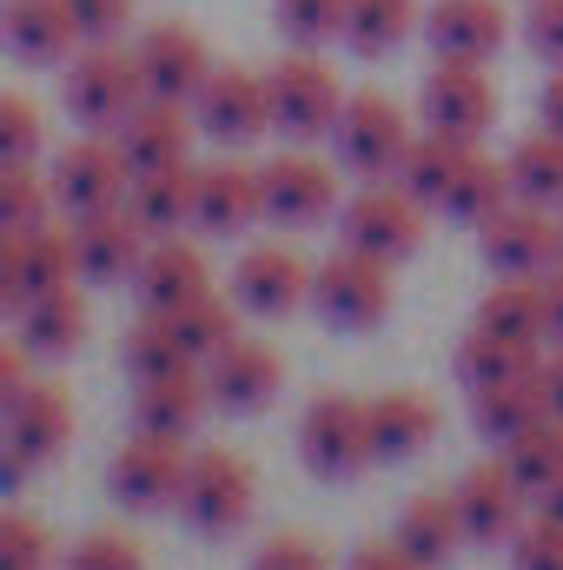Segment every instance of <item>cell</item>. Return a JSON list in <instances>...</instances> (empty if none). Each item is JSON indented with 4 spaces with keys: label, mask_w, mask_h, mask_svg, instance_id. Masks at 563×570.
<instances>
[{
    "label": "cell",
    "mask_w": 563,
    "mask_h": 570,
    "mask_svg": "<svg viewBox=\"0 0 563 570\" xmlns=\"http://www.w3.org/2000/svg\"><path fill=\"white\" fill-rule=\"evenodd\" d=\"M266 100H273V134L305 146V140H332L352 94H345V80L325 53L292 47L279 67H266Z\"/></svg>",
    "instance_id": "cell-1"
},
{
    "label": "cell",
    "mask_w": 563,
    "mask_h": 570,
    "mask_svg": "<svg viewBox=\"0 0 563 570\" xmlns=\"http://www.w3.org/2000/svg\"><path fill=\"white\" fill-rule=\"evenodd\" d=\"M140 107H146L140 53H127L120 40L80 47V53L67 60V114H73L87 134H120Z\"/></svg>",
    "instance_id": "cell-2"
},
{
    "label": "cell",
    "mask_w": 563,
    "mask_h": 570,
    "mask_svg": "<svg viewBox=\"0 0 563 570\" xmlns=\"http://www.w3.org/2000/svg\"><path fill=\"white\" fill-rule=\"evenodd\" d=\"M253 504H259V478L239 451L213 444V451H192L186 464V491H179V518L199 531V538H239L253 524Z\"/></svg>",
    "instance_id": "cell-3"
},
{
    "label": "cell",
    "mask_w": 563,
    "mask_h": 570,
    "mask_svg": "<svg viewBox=\"0 0 563 570\" xmlns=\"http://www.w3.org/2000/svg\"><path fill=\"white\" fill-rule=\"evenodd\" d=\"M412 140H418V134H412V120H405V107H398L392 94H352L345 114H338V127H332L338 166H345L352 179H365V186L398 179Z\"/></svg>",
    "instance_id": "cell-4"
},
{
    "label": "cell",
    "mask_w": 563,
    "mask_h": 570,
    "mask_svg": "<svg viewBox=\"0 0 563 570\" xmlns=\"http://www.w3.org/2000/svg\"><path fill=\"white\" fill-rule=\"evenodd\" d=\"M338 246L398 266V259H412L424 246V206L398 179H378V186H365V193H352L338 206Z\"/></svg>",
    "instance_id": "cell-5"
},
{
    "label": "cell",
    "mask_w": 563,
    "mask_h": 570,
    "mask_svg": "<svg viewBox=\"0 0 563 570\" xmlns=\"http://www.w3.org/2000/svg\"><path fill=\"white\" fill-rule=\"evenodd\" d=\"M312 312L332 332H372L392 318V266L365 259L352 246H338L318 273H312Z\"/></svg>",
    "instance_id": "cell-6"
},
{
    "label": "cell",
    "mask_w": 563,
    "mask_h": 570,
    "mask_svg": "<svg viewBox=\"0 0 563 570\" xmlns=\"http://www.w3.org/2000/svg\"><path fill=\"white\" fill-rule=\"evenodd\" d=\"M298 458L312 478L325 484H352L372 464V431H365V405L345 392H318L298 419Z\"/></svg>",
    "instance_id": "cell-7"
},
{
    "label": "cell",
    "mask_w": 563,
    "mask_h": 570,
    "mask_svg": "<svg viewBox=\"0 0 563 570\" xmlns=\"http://www.w3.org/2000/svg\"><path fill=\"white\" fill-rule=\"evenodd\" d=\"M47 179H53V206H60L67 219L113 213V206H127V193H134V166H127L120 140H107V134H87V140L60 146V159H53Z\"/></svg>",
    "instance_id": "cell-8"
},
{
    "label": "cell",
    "mask_w": 563,
    "mask_h": 570,
    "mask_svg": "<svg viewBox=\"0 0 563 570\" xmlns=\"http://www.w3.org/2000/svg\"><path fill=\"white\" fill-rule=\"evenodd\" d=\"M0 425H7V484H27L73 444V399L60 385H27L20 399L0 405Z\"/></svg>",
    "instance_id": "cell-9"
},
{
    "label": "cell",
    "mask_w": 563,
    "mask_h": 570,
    "mask_svg": "<svg viewBox=\"0 0 563 570\" xmlns=\"http://www.w3.org/2000/svg\"><path fill=\"white\" fill-rule=\"evenodd\" d=\"M418 114H424V134L477 146L497 127V87H491V73L471 67V60H437V67L424 73Z\"/></svg>",
    "instance_id": "cell-10"
},
{
    "label": "cell",
    "mask_w": 563,
    "mask_h": 570,
    "mask_svg": "<svg viewBox=\"0 0 563 570\" xmlns=\"http://www.w3.org/2000/svg\"><path fill=\"white\" fill-rule=\"evenodd\" d=\"M484 266L497 279H544L563 266V219H551V206H531V199H511L484 233Z\"/></svg>",
    "instance_id": "cell-11"
},
{
    "label": "cell",
    "mask_w": 563,
    "mask_h": 570,
    "mask_svg": "<svg viewBox=\"0 0 563 570\" xmlns=\"http://www.w3.org/2000/svg\"><path fill=\"white\" fill-rule=\"evenodd\" d=\"M60 285H80V266H73V233L67 226H27V233H7L0 239V305L7 318L40 298V292H60Z\"/></svg>",
    "instance_id": "cell-12"
},
{
    "label": "cell",
    "mask_w": 563,
    "mask_h": 570,
    "mask_svg": "<svg viewBox=\"0 0 563 570\" xmlns=\"http://www.w3.org/2000/svg\"><path fill=\"white\" fill-rule=\"evenodd\" d=\"M186 464H192V451H186L179 438L134 431V444H120L113 464H107V491H113L127 511H166V504H179V491H186Z\"/></svg>",
    "instance_id": "cell-13"
},
{
    "label": "cell",
    "mask_w": 563,
    "mask_h": 570,
    "mask_svg": "<svg viewBox=\"0 0 563 570\" xmlns=\"http://www.w3.org/2000/svg\"><path fill=\"white\" fill-rule=\"evenodd\" d=\"M192 120L199 134L219 146H253L273 134V100H266V80L246 73V67H213V80L199 87L192 100Z\"/></svg>",
    "instance_id": "cell-14"
},
{
    "label": "cell",
    "mask_w": 563,
    "mask_h": 570,
    "mask_svg": "<svg viewBox=\"0 0 563 570\" xmlns=\"http://www.w3.org/2000/svg\"><path fill=\"white\" fill-rule=\"evenodd\" d=\"M259 206L273 226H318L338 213V173L312 153H279L259 166Z\"/></svg>",
    "instance_id": "cell-15"
},
{
    "label": "cell",
    "mask_w": 563,
    "mask_h": 570,
    "mask_svg": "<svg viewBox=\"0 0 563 570\" xmlns=\"http://www.w3.org/2000/svg\"><path fill=\"white\" fill-rule=\"evenodd\" d=\"M134 53H140V73H146V100L192 107V100H199V87L213 80V53H206V40H199L192 27H179V20L146 27Z\"/></svg>",
    "instance_id": "cell-16"
},
{
    "label": "cell",
    "mask_w": 563,
    "mask_h": 570,
    "mask_svg": "<svg viewBox=\"0 0 563 570\" xmlns=\"http://www.w3.org/2000/svg\"><path fill=\"white\" fill-rule=\"evenodd\" d=\"M424 40H431L437 60L491 67L511 40V13H504V0H431L424 7Z\"/></svg>",
    "instance_id": "cell-17"
},
{
    "label": "cell",
    "mask_w": 563,
    "mask_h": 570,
    "mask_svg": "<svg viewBox=\"0 0 563 570\" xmlns=\"http://www.w3.org/2000/svg\"><path fill=\"white\" fill-rule=\"evenodd\" d=\"M67 233H73V266H80V285H120L140 273L146 259V226L127 213V206H113V213H87V219H67Z\"/></svg>",
    "instance_id": "cell-18"
},
{
    "label": "cell",
    "mask_w": 563,
    "mask_h": 570,
    "mask_svg": "<svg viewBox=\"0 0 563 570\" xmlns=\"http://www.w3.org/2000/svg\"><path fill=\"white\" fill-rule=\"evenodd\" d=\"M451 498H457V511H464V538H471V544H511V538L524 531L531 491L511 478L504 458H497V464H471V471L451 484Z\"/></svg>",
    "instance_id": "cell-19"
},
{
    "label": "cell",
    "mask_w": 563,
    "mask_h": 570,
    "mask_svg": "<svg viewBox=\"0 0 563 570\" xmlns=\"http://www.w3.org/2000/svg\"><path fill=\"white\" fill-rule=\"evenodd\" d=\"M279 385H285V358L273 345H259V338H233L226 352L206 358V392H213L219 412L253 419V412H266L279 399Z\"/></svg>",
    "instance_id": "cell-20"
},
{
    "label": "cell",
    "mask_w": 563,
    "mask_h": 570,
    "mask_svg": "<svg viewBox=\"0 0 563 570\" xmlns=\"http://www.w3.org/2000/svg\"><path fill=\"white\" fill-rule=\"evenodd\" d=\"M233 298L253 318H285V312L312 305V266L292 246H246L233 266Z\"/></svg>",
    "instance_id": "cell-21"
},
{
    "label": "cell",
    "mask_w": 563,
    "mask_h": 570,
    "mask_svg": "<svg viewBox=\"0 0 563 570\" xmlns=\"http://www.w3.org/2000/svg\"><path fill=\"white\" fill-rule=\"evenodd\" d=\"M0 40H7V53L27 60V67H67V60L87 47L67 0H7V7H0Z\"/></svg>",
    "instance_id": "cell-22"
},
{
    "label": "cell",
    "mask_w": 563,
    "mask_h": 570,
    "mask_svg": "<svg viewBox=\"0 0 563 570\" xmlns=\"http://www.w3.org/2000/svg\"><path fill=\"white\" fill-rule=\"evenodd\" d=\"M253 219H266V206H259V166H239V159L199 166V219H192V233L239 239Z\"/></svg>",
    "instance_id": "cell-23"
},
{
    "label": "cell",
    "mask_w": 563,
    "mask_h": 570,
    "mask_svg": "<svg viewBox=\"0 0 563 570\" xmlns=\"http://www.w3.org/2000/svg\"><path fill=\"white\" fill-rule=\"evenodd\" d=\"M134 292H140L146 312L172 318V312H186L192 298L213 292V273H206V259H199L186 239H152L146 259H140V273H134Z\"/></svg>",
    "instance_id": "cell-24"
},
{
    "label": "cell",
    "mask_w": 563,
    "mask_h": 570,
    "mask_svg": "<svg viewBox=\"0 0 563 570\" xmlns=\"http://www.w3.org/2000/svg\"><path fill=\"white\" fill-rule=\"evenodd\" d=\"M192 134H199L192 107L146 100V107L120 127V134H113V140H120L127 166H134V179H140V173H159V166H186V159H192Z\"/></svg>",
    "instance_id": "cell-25"
},
{
    "label": "cell",
    "mask_w": 563,
    "mask_h": 570,
    "mask_svg": "<svg viewBox=\"0 0 563 570\" xmlns=\"http://www.w3.org/2000/svg\"><path fill=\"white\" fill-rule=\"evenodd\" d=\"M87 325H93V312H87L80 285H60V292H40L13 312V345H27L33 358H67V352H80Z\"/></svg>",
    "instance_id": "cell-26"
},
{
    "label": "cell",
    "mask_w": 563,
    "mask_h": 570,
    "mask_svg": "<svg viewBox=\"0 0 563 570\" xmlns=\"http://www.w3.org/2000/svg\"><path fill=\"white\" fill-rule=\"evenodd\" d=\"M127 213L146 226V239H179L192 219H199V166H159L140 173L134 193H127Z\"/></svg>",
    "instance_id": "cell-27"
},
{
    "label": "cell",
    "mask_w": 563,
    "mask_h": 570,
    "mask_svg": "<svg viewBox=\"0 0 563 570\" xmlns=\"http://www.w3.org/2000/svg\"><path fill=\"white\" fill-rule=\"evenodd\" d=\"M213 392H206V365L199 372H179V379H146L134 392V431H152V438H192L199 419H206Z\"/></svg>",
    "instance_id": "cell-28"
},
{
    "label": "cell",
    "mask_w": 563,
    "mask_h": 570,
    "mask_svg": "<svg viewBox=\"0 0 563 570\" xmlns=\"http://www.w3.org/2000/svg\"><path fill=\"white\" fill-rule=\"evenodd\" d=\"M365 431H372V458L378 464H405L437 438V405L418 392H385L365 405Z\"/></svg>",
    "instance_id": "cell-29"
},
{
    "label": "cell",
    "mask_w": 563,
    "mask_h": 570,
    "mask_svg": "<svg viewBox=\"0 0 563 570\" xmlns=\"http://www.w3.org/2000/svg\"><path fill=\"white\" fill-rule=\"evenodd\" d=\"M412 558H418L424 570H444L471 538H464V511H457V498L451 491H424V498H412L405 511H398V531H392Z\"/></svg>",
    "instance_id": "cell-30"
},
{
    "label": "cell",
    "mask_w": 563,
    "mask_h": 570,
    "mask_svg": "<svg viewBox=\"0 0 563 570\" xmlns=\"http://www.w3.org/2000/svg\"><path fill=\"white\" fill-rule=\"evenodd\" d=\"M537 365H544V352H537V345L497 338V332H484V325H471V332H464V345H457V358H451V372H457V385H464V392H491V385L531 379Z\"/></svg>",
    "instance_id": "cell-31"
},
{
    "label": "cell",
    "mask_w": 563,
    "mask_h": 570,
    "mask_svg": "<svg viewBox=\"0 0 563 570\" xmlns=\"http://www.w3.org/2000/svg\"><path fill=\"white\" fill-rule=\"evenodd\" d=\"M477 325L497 332V338H517V345H551V312H544V279H504L497 292H484L477 305Z\"/></svg>",
    "instance_id": "cell-32"
},
{
    "label": "cell",
    "mask_w": 563,
    "mask_h": 570,
    "mask_svg": "<svg viewBox=\"0 0 563 570\" xmlns=\"http://www.w3.org/2000/svg\"><path fill=\"white\" fill-rule=\"evenodd\" d=\"M471 153H477V146L444 140V134H424V140H412V153H405V166H398V186H405V193L418 199L424 213H437V206L451 199L457 173L471 166Z\"/></svg>",
    "instance_id": "cell-33"
},
{
    "label": "cell",
    "mask_w": 563,
    "mask_h": 570,
    "mask_svg": "<svg viewBox=\"0 0 563 570\" xmlns=\"http://www.w3.org/2000/svg\"><path fill=\"white\" fill-rule=\"evenodd\" d=\"M418 27H424L418 0H352V13H345V47H352L358 60H385V53H398Z\"/></svg>",
    "instance_id": "cell-34"
},
{
    "label": "cell",
    "mask_w": 563,
    "mask_h": 570,
    "mask_svg": "<svg viewBox=\"0 0 563 570\" xmlns=\"http://www.w3.org/2000/svg\"><path fill=\"white\" fill-rule=\"evenodd\" d=\"M517 199V186H511V166H497V159H484V153H471V166L457 173V186H451V199L437 206L444 219H457V226H471V233H484L504 206Z\"/></svg>",
    "instance_id": "cell-35"
},
{
    "label": "cell",
    "mask_w": 563,
    "mask_h": 570,
    "mask_svg": "<svg viewBox=\"0 0 563 570\" xmlns=\"http://www.w3.org/2000/svg\"><path fill=\"white\" fill-rule=\"evenodd\" d=\"M471 419H477V431H484L491 444H511L517 431H531L537 419H551L537 372H531V379H511V385H491V392H471Z\"/></svg>",
    "instance_id": "cell-36"
},
{
    "label": "cell",
    "mask_w": 563,
    "mask_h": 570,
    "mask_svg": "<svg viewBox=\"0 0 563 570\" xmlns=\"http://www.w3.org/2000/svg\"><path fill=\"white\" fill-rule=\"evenodd\" d=\"M127 372H134V385H146V379H179V372H199V358L186 352V338H179V325H172V318L146 312L140 325L127 332Z\"/></svg>",
    "instance_id": "cell-37"
},
{
    "label": "cell",
    "mask_w": 563,
    "mask_h": 570,
    "mask_svg": "<svg viewBox=\"0 0 563 570\" xmlns=\"http://www.w3.org/2000/svg\"><path fill=\"white\" fill-rule=\"evenodd\" d=\"M511 186H517V199H531V206H563V134H524V140L511 146Z\"/></svg>",
    "instance_id": "cell-38"
},
{
    "label": "cell",
    "mask_w": 563,
    "mask_h": 570,
    "mask_svg": "<svg viewBox=\"0 0 563 570\" xmlns=\"http://www.w3.org/2000/svg\"><path fill=\"white\" fill-rule=\"evenodd\" d=\"M504 464H511V478L537 498L551 478H563V419H537L531 431H517V438L504 444Z\"/></svg>",
    "instance_id": "cell-39"
},
{
    "label": "cell",
    "mask_w": 563,
    "mask_h": 570,
    "mask_svg": "<svg viewBox=\"0 0 563 570\" xmlns=\"http://www.w3.org/2000/svg\"><path fill=\"white\" fill-rule=\"evenodd\" d=\"M172 325H179L186 352L206 365L213 352H226V345L239 338V298H219V292H206V298H192L186 312H172Z\"/></svg>",
    "instance_id": "cell-40"
},
{
    "label": "cell",
    "mask_w": 563,
    "mask_h": 570,
    "mask_svg": "<svg viewBox=\"0 0 563 570\" xmlns=\"http://www.w3.org/2000/svg\"><path fill=\"white\" fill-rule=\"evenodd\" d=\"M53 219V179L33 166H0V233H27Z\"/></svg>",
    "instance_id": "cell-41"
},
{
    "label": "cell",
    "mask_w": 563,
    "mask_h": 570,
    "mask_svg": "<svg viewBox=\"0 0 563 570\" xmlns=\"http://www.w3.org/2000/svg\"><path fill=\"white\" fill-rule=\"evenodd\" d=\"M273 13H279V33L292 47H325V40H345V13H352V0H273Z\"/></svg>",
    "instance_id": "cell-42"
},
{
    "label": "cell",
    "mask_w": 563,
    "mask_h": 570,
    "mask_svg": "<svg viewBox=\"0 0 563 570\" xmlns=\"http://www.w3.org/2000/svg\"><path fill=\"white\" fill-rule=\"evenodd\" d=\"M40 107L27 100V94H7L0 100V166H33V153H40Z\"/></svg>",
    "instance_id": "cell-43"
},
{
    "label": "cell",
    "mask_w": 563,
    "mask_h": 570,
    "mask_svg": "<svg viewBox=\"0 0 563 570\" xmlns=\"http://www.w3.org/2000/svg\"><path fill=\"white\" fill-rule=\"evenodd\" d=\"M47 564H53V538L27 511H7L0 518V570H47Z\"/></svg>",
    "instance_id": "cell-44"
},
{
    "label": "cell",
    "mask_w": 563,
    "mask_h": 570,
    "mask_svg": "<svg viewBox=\"0 0 563 570\" xmlns=\"http://www.w3.org/2000/svg\"><path fill=\"white\" fill-rule=\"evenodd\" d=\"M60 570H146V551L127 531H87V538L67 551Z\"/></svg>",
    "instance_id": "cell-45"
},
{
    "label": "cell",
    "mask_w": 563,
    "mask_h": 570,
    "mask_svg": "<svg viewBox=\"0 0 563 570\" xmlns=\"http://www.w3.org/2000/svg\"><path fill=\"white\" fill-rule=\"evenodd\" d=\"M511 570H563V524L557 518H531L511 538Z\"/></svg>",
    "instance_id": "cell-46"
},
{
    "label": "cell",
    "mask_w": 563,
    "mask_h": 570,
    "mask_svg": "<svg viewBox=\"0 0 563 570\" xmlns=\"http://www.w3.org/2000/svg\"><path fill=\"white\" fill-rule=\"evenodd\" d=\"M67 7H73V27L87 47H107L134 27V0H67Z\"/></svg>",
    "instance_id": "cell-47"
},
{
    "label": "cell",
    "mask_w": 563,
    "mask_h": 570,
    "mask_svg": "<svg viewBox=\"0 0 563 570\" xmlns=\"http://www.w3.org/2000/svg\"><path fill=\"white\" fill-rule=\"evenodd\" d=\"M524 40L544 67H563V0H531L524 13Z\"/></svg>",
    "instance_id": "cell-48"
},
{
    "label": "cell",
    "mask_w": 563,
    "mask_h": 570,
    "mask_svg": "<svg viewBox=\"0 0 563 570\" xmlns=\"http://www.w3.org/2000/svg\"><path fill=\"white\" fill-rule=\"evenodd\" d=\"M246 570H332V564H325V551H318L312 538H292V531H285V538H266Z\"/></svg>",
    "instance_id": "cell-49"
},
{
    "label": "cell",
    "mask_w": 563,
    "mask_h": 570,
    "mask_svg": "<svg viewBox=\"0 0 563 570\" xmlns=\"http://www.w3.org/2000/svg\"><path fill=\"white\" fill-rule=\"evenodd\" d=\"M345 570H424V564L398 544V538H392V544H358V551L345 558Z\"/></svg>",
    "instance_id": "cell-50"
},
{
    "label": "cell",
    "mask_w": 563,
    "mask_h": 570,
    "mask_svg": "<svg viewBox=\"0 0 563 570\" xmlns=\"http://www.w3.org/2000/svg\"><path fill=\"white\" fill-rule=\"evenodd\" d=\"M27 358H33L27 345H7V352H0V405H7V399H20V392L33 385V379H27Z\"/></svg>",
    "instance_id": "cell-51"
},
{
    "label": "cell",
    "mask_w": 563,
    "mask_h": 570,
    "mask_svg": "<svg viewBox=\"0 0 563 570\" xmlns=\"http://www.w3.org/2000/svg\"><path fill=\"white\" fill-rule=\"evenodd\" d=\"M537 385H544V412H551V419H563V345L544 358V365H537Z\"/></svg>",
    "instance_id": "cell-52"
},
{
    "label": "cell",
    "mask_w": 563,
    "mask_h": 570,
    "mask_svg": "<svg viewBox=\"0 0 563 570\" xmlns=\"http://www.w3.org/2000/svg\"><path fill=\"white\" fill-rule=\"evenodd\" d=\"M544 312H551V345H563V266L544 273Z\"/></svg>",
    "instance_id": "cell-53"
},
{
    "label": "cell",
    "mask_w": 563,
    "mask_h": 570,
    "mask_svg": "<svg viewBox=\"0 0 563 570\" xmlns=\"http://www.w3.org/2000/svg\"><path fill=\"white\" fill-rule=\"evenodd\" d=\"M544 127L563 134V67H551V80H544Z\"/></svg>",
    "instance_id": "cell-54"
},
{
    "label": "cell",
    "mask_w": 563,
    "mask_h": 570,
    "mask_svg": "<svg viewBox=\"0 0 563 570\" xmlns=\"http://www.w3.org/2000/svg\"><path fill=\"white\" fill-rule=\"evenodd\" d=\"M531 504H537V518H557V524H563V478H551Z\"/></svg>",
    "instance_id": "cell-55"
}]
</instances>
